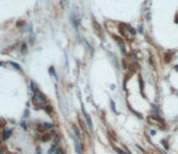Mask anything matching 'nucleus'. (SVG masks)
<instances>
[{
    "label": "nucleus",
    "instance_id": "6e6552de",
    "mask_svg": "<svg viewBox=\"0 0 178 154\" xmlns=\"http://www.w3.org/2000/svg\"><path fill=\"white\" fill-rule=\"evenodd\" d=\"M0 142H1V140H0Z\"/></svg>",
    "mask_w": 178,
    "mask_h": 154
},
{
    "label": "nucleus",
    "instance_id": "20e7f679",
    "mask_svg": "<svg viewBox=\"0 0 178 154\" xmlns=\"http://www.w3.org/2000/svg\"><path fill=\"white\" fill-rule=\"evenodd\" d=\"M10 134H11V130H9V131H5L4 132V138H7L10 136Z\"/></svg>",
    "mask_w": 178,
    "mask_h": 154
},
{
    "label": "nucleus",
    "instance_id": "0eeeda50",
    "mask_svg": "<svg viewBox=\"0 0 178 154\" xmlns=\"http://www.w3.org/2000/svg\"><path fill=\"white\" fill-rule=\"evenodd\" d=\"M0 154H3V150H1V149H0Z\"/></svg>",
    "mask_w": 178,
    "mask_h": 154
},
{
    "label": "nucleus",
    "instance_id": "f03ea898",
    "mask_svg": "<svg viewBox=\"0 0 178 154\" xmlns=\"http://www.w3.org/2000/svg\"><path fill=\"white\" fill-rule=\"evenodd\" d=\"M84 114H85V118H86V120H87V124L90 125V128H92V122H91V118L88 117V114L85 112V110H84Z\"/></svg>",
    "mask_w": 178,
    "mask_h": 154
},
{
    "label": "nucleus",
    "instance_id": "f257e3e1",
    "mask_svg": "<svg viewBox=\"0 0 178 154\" xmlns=\"http://www.w3.org/2000/svg\"><path fill=\"white\" fill-rule=\"evenodd\" d=\"M73 130H74V132L76 134V137H78V138H81V131H80V129H79L76 125H73Z\"/></svg>",
    "mask_w": 178,
    "mask_h": 154
},
{
    "label": "nucleus",
    "instance_id": "39448f33",
    "mask_svg": "<svg viewBox=\"0 0 178 154\" xmlns=\"http://www.w3.org/2000/svg\"><path fill=\"white\" fill-rule=\"evenodd\" d=\"M42 127L45 128V129H51V128H52V124H42Z\"/></svg>",
    "mask_w": 178,
    "mask_h": 154
},
{
    "label": "nucleus",
    "instance_id": "7ed1b4c3",
    "mask_svg": "<svg viewBox=\"0 0 178 154\" xmlns=\"http://www.w3.org/2000/svg\"><path fill=\"white\" fill-rule=\"evenodd\" d=\"M75 149L78 152V154H82V150H81V147L79 145V142H75Z\"/></svg>",
    "mask_w": 178,
    "mask_h": 154
},
{
    "label": "nucleus",
    "instance_id": "423d86ee",
    "mask_svg": "<svg viewBox=\"0 0 178 154\" xmlns=\"http://www.w3.org/2000/svg\"><path fill=\"white\" fill-rule=\"evenodd\" d=\"M24 52H26V45L22 46V53H24Z\"/></svg>",
    "mask_w": 178,
    "mask_h": 154
}]
</instances>
